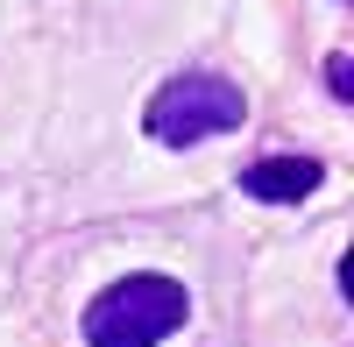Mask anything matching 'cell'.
Instances as JSON below:
<instances>
[{"label": "cell", "instance_id": "7a4b0ae2", "mask_svg": "<svg viewBox=\"0 0 354 347\" xmlns=\"http://www.w3.org/2000/svg\"><path fill=\"white\" fill-rule=\"evenodd\" d=\"M248 121V100L241 85L220 78V71H177L163 93L149 100V113H142V128H149L163 149H185V142H213L227 128Z\"/></svg>", "mask_w": 354, "mask_h": 347}, {"label": "cell", "instance_id": "277c9868", "mask_svg": "<svg viewBox=\"0 0 354 347\" xmlns=\"http://www.w3.org/2000/svg\"><path fill=\"white\" fill-rule=\"evenodd\" d=\"M354 64L347 57H326V85H333V100H354V78H347Z\"/></svg>", "mask_w": 354, "mask_h": 347}, {"label": "cell", "instance_id": "6da1fadb", "mask_svg": "<svg viewBox=\"0 0 354 347\" xmlns=\"http://www.w3.org/2000/svg\"><path fill=\"white\" fill-rule=\"evenodd\" d=\"M185 312H192L185 283L142 270V276L106 283V291L85 305V340L93 347H163L177 326H185Z\"/></svg>", "mask_w": 354, "mask_h": 347}, {"label": "cell", "instance_id": "3957f363", "mask_svg": "<svg viewBox=\"0 0 354 347\" xmlns=\"http://www.w3.org/2000/svg\"><path fill=\"white\" fill-rule=\"evenodd\" d=\"M319 156H262V163H248L241 170V191L248 198H270V206H298V198H312L319 191Z\"/></svg>", "mask_w": 354, "mask_h": 347}]
</instances>
